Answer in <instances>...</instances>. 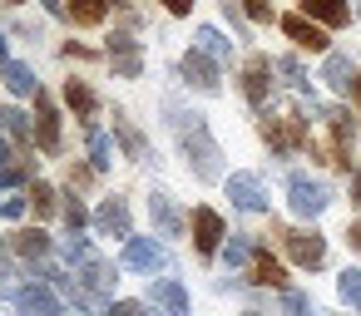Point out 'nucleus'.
I'll list each match as a JSON object with an SVG mask.
<instances>
[{
	"instance_id": "nucleus-24",
	"label": "nucleus",
	"mask_w": 361,
	"mask_h": 316,
	"mask_svg": "<svg viewBox=\"0 0 361 316\" xmlns=\"http://www.w3.org/2000/svg\"><path fill=\"white\" fill-rule=\"evenodd\" d=\"M6 84H11L16 94H40V84H35V70H30V65H16V60L6 65Z\"/></svg>"
},
{
	"instance_id": "nucleus-7",
	"label": "nucleus",
	"mask_w": 361,
	"mask_h": 316,
	"mask_svg": "<svg viewBox=\"0 0 361 316\" xmlns=\"http://www.w3.org/2000/svg\"><path fill=\"white\" fill-rule=\"evenodd\" d=\"M326 129H331V163H346V168H351V148H356V134H351V114L331 109V114H326Z\"/></svg>"
},
{
	"instance_id": "nucleus-31",
	"label": "nucleus",
	"mask_w": 361,
	"mask_h": 316,
	"mask_svg": "<svg viewBox=\"0 0 361 316\" xmlns=\"http://www.w3.org/2000/svg\"><path fill=\"white\" fill-rule=\"evenodd\" d=\"M90 158H94V168H109L114 163V148H109L104 134H90Z\"/></svg>"
},
{
	"instance_id": "nucleus-8",
	"label": "nucleus",
	"mask_w": 361,
	"mask_h": 316,
	"mask_svg": "<svg viewBox=\"0 0 361 316\" xmlns=\"http://www.w3.org/2000/svg\"><path fill=\"white\" fill-rule=\"evenodd\" d=\"M35 139H40L45 153L60 148V114H55V104H50L45 94H35Z\"/></svg>"
},
{
	"instance_id": "nucleus-16",
	"label": "nucleus",
	"mask_w": 361,
	"mask_h": 316,
	"mask_svg": "<svg viewBox=\"0 0 361 316\" xmlns=\"http://www.w3.org/2000/svg\"><path fill=\"white\" fill-rule=\"evenodd\" d=\"M183 75H188L198 89H218V70H213V60H208L203 50H188V55H183Z\"/></svg>"
},
{
	"instance_id": "nucleus-36",
	"label": "nucleus",
	"mask_w": 361,
	"mask_h": 316,
	"mask_svg": "<svg viewBox=\"0 0 361 316\" xmlns=\"http://www.w3.org/2000/svg\"><path fill=\"white\" fill-rule=\"evenodd\" d=\"M247 15L252 20H272V0H247Z\"/></svg>"
},
{
	"instance_id": "nucleus-23",
	"label": "nucleus",
	"mask_w": 361,
	"mask_h": 316,
	"mask_svg": "<svg viewBox=\"0 0 361 316\" xmlns=\"http://www.w3.org/2000/svg\"><path fill=\"white\" fill-rule=\"evenodd\" d=\"M322 80H326L331 89H351V60H346V55H326Z\"/></svg>"
},
{
	"instance_id": "nucleus-35",
	"label": "nucleus",
	"mask_w": 361,
	"mask_h": 316,
	"mask_svg": "<svg viewBox=\"0 0 361 316\" xmlns=\"http://www.w3.org/2000/svg\"><path fill=\"white\" fill-rule=\"evenodd\" d=\"M16 183H25V168L20 163H6V168H0V188H16Z\"/></svg>"
},
{
	"instance_id": "nucleus-40",
	"label": "nucleus",
	"mask_w": 361,
	"mask_h": 316,
	"mask_svg": "<svg viewBox=\"0 0 361 316\" xmlns=\"http://www.w3.org/2000/svg\"><path fill=\"white\" fill-rule=\"evenodd\" d=\"M45 11H50V15H65L70 6H65V0H45Z\"/></svg>"
},
{
	"instance_id": "nucleus-3",
	"label": "nucleus",
	"mask_w": 361,
	"mask_h": 316,
	"mask_svg": "<svg viewBox=\"0 0 361 316\" xmlns=\"http://www.w3.org/2000/svg\"><path fill=\"white\" fill-rule=\"evenodd\" d=\"M267 89H272V60H267V55H252L247 70H243V94H247V104L262 109V104H267Z\"/></svg>"
},
{
	"instance_id": "nucleus-29",
	"label": "nucleus",
	"mask_w": 361,
	"mask_h": 316,
	"mask_svg": "<svg viewBox=\"0 0 361 316\" xmlns=\"http://www.w3.org/2000/svg\"><path fill=\"white\" fill-rule=\"evenodd\" d=\"M282 306H287V316H317V311H312V296H307V291H292V286L282 291Z\"/></svg>"
},
{
	"instance_id": "nucleus-9",
	"label": "nucleus",
	"mask_w": 361,
	"mask_h": 316,
	"mask_svg": "<svg viewBox=\"0 0 361 316\" xmlns=\"http://www.w3.org/2000/svg\"><path fill=\"white\" fill-rule=\"evenodd\" d=\"M193 242H198L203 257L218 252V242H223V217H218L213 208H198V213H193Z\"/></svg>"
},
{
	"instance_id": "nucleus-1",
	"label": "nucleus",
	"mask_w": 361,
	"mask_h": 316,
	"mask_svg": "<svg viewBox=\"0 0 361 316\" xmlns=\"http://www.w3.org/2000/svg\"><path fill=\"white\" fill-rule=\"evenodd\" d=\"M178 139H183V148H188V158L198 163V178H208V183H213V178H218V158H223V153H218V144L208 139V124L193 114V119H183V124H178Z\"/></svg>"
},
{
	"instance_id": "nucleus-4",
	"label": "nucleus",
	"mask_w": 361,
	"mask_h": 316,
	"mask_svg": "<svg viewBox=\"0 0 361 316\" xmlns=\"http://www.w3.org/2000/svg\"><path fill=\"white\" fill-rule=\"evenodd\" d=\"M228 198H233L243 213H262V208H267V193H262V178H257V173H233V178H228Z\"/></svg>"
},
{
	"instance_id": "nucleus-12",
	"label": "nucleus",
	"mask_w": 361,
	"mask_h": 316,
	"mask_svg": "<svg viewBox=\"0 0 361 316\" xmlns=\"http://www.w3.org/2000/svg\"><path fill=\"white\" fill-rule=\"evenodd\" d=\"M282 35H287V40H297L302 50H326L322 25H312V20H302V15H282Z\"/></svg>"
},
{
	"instance_id": "nucleus-32",
	"label": "nucleus",
	"mask_w": 361,
	"mask_h": 316,
	"mask_svg": "<svg viewBox=\"0 0 361 316\" xmlns=\"http://www.w3.org/2000/svg\"><path fill=\"white\" fill-rule=\"evenodd\" d=\"M336 286H341V301H351V306L361 311V272H341Z\"/></svg>"
},
{
	"instance_id": "nucleus-25",
	"label": "nucleus",
	"mask_w": 361,
	"mask_h": 316,
	"mask_svg": "<svg viewBox=\"0 0 361 316\" xmlns=\"http://www.w3.org/2000/svg\"><path fill=\"white\" fill-rule=\"evenodd\" d=\"M114 134L124 139V153H129V158H144V139H139V129H134L124 114H114Z\"/></svg>"
},
{
	"instance_id": "nucleus-30",
	"label": "nucleus",
	"mask_w": 361,
	"mask_h": 316,
	"mask_svg": "<svg viewBox=\"0 0 361 316\" xmlns=\"http://www.w3.org/2000/svg\"><path fill=\"white\" fill-rule=\"evenodd\" d=\"M0 129H6L11 139H25V134H30V124H25L20 109H0Z\"/></svg>"
},
{
	"instance_id": "nucleus-39",
	"label": "nucleus",
	"mask_w": 361,
	"mask_h": 316,
	"mask_svg": "<svg viewBox=\"0 0 361 316\" xmlns=\"http://www.w3.org/2000/svg\"><path fill=\"white\" fill-rule=\"evenodd\" d=\"M164 6H169L173 15H188V11H193V0H164Z\"/></svg>"
},
{
	"instance_id": "nucleus-34",
	"label": "nucleus",
	"mask_w": 361,
	"mask_h": 316,
	"mask_svg": "<svg viewBox=\"0 0 361 316\" xmlns=\"http://www.w3.org/2000/svg\"><path fill=\"white\" fill-rule=\"evenodd\" d=\"M85 217H90V213H85V208L70 198V203H65V222H70V232H80V227H85Z\"/></svg>"
},
{
	"instance_id": "nucleus-5",
	"label": "nucleus",
	"mask_w": 361,
	"mask_h": 316,
	"mask_svg": "<svg viewBox=\"0 0 361 316\" xmlns=\"http://www.w3.org/2000/svg\"><path fill=\"white\" fill-rule=\"evenodd\" d=\"M287 198H292V213H297V217H317V213L326 208V188L312 183V178H292V183H287Z\"/></svg>"
},
{
	"instance_id": "nucleus-38",
	"label": "nucleus",
	"mask_w": 361,
	"mask_h": 316,
	"mask_svg": "<svg viewBox=\"0 0 361 316\" xmlns=\"http://www.w3.org/2000/svg\"><path fill=\"white\" fill-rule=\"evenodd\" d=\"M109 316H144V306H139V301H119Z\"/></svg>"
},
{
	"instance_id": "nucleus-42",
	"label": "nucleus",
	"mask_w": 361,
	"mask_h": 316,
	"mask_svg": "<svg viewBox=\"0 0 361 316\" xmlns=\"http://www.w3.org/2000/svg\"><path fill=\"white\" fill-rule=\"evenodd\" d=\"M351 247H356V252H361V222H356V227H351Z\"/></svg>"
},
{
	"instance_id": "nucleus-18",
	"label": "nucleus",
	"mask_w": 361,
	"mask_h": 316,
	"mask_svg": "<svg viewBox=\"0 0 361 316\" xmlns=\"http://www.w3.org/2000/svg\"><path fill=\"white\" fill-rule=\"evenodd\" d=\"M302 11H307V15H317L322 25H346V20H351L346 0H302Z\"/></svg>"
},
{
	"instance_id": "nucleus-20",
	"label": "nucleus",
	"mask_w": 361,
	"mask_h": 316,
	"mask_svg": "<svg viewBox=\"0 0 361 316\" xmlns=\"http://www.w3.org/2000/svg\"><path fill=\"white\" fill-rule=\"evenodd\" d=\"M65 104H70L80 119H94V109H99L94 89H90V84H80V80H70V89H65Z\"/></svg>"
},
{
	"instance_id": "nucleus-44",
	"label": "nucleus",
	"mask_w": 361,
	"mask_h": 316,
	"mask_svg": "<svg viewBox=\"0 0 361 316\" xmlns=\"http://www.w3.org/2000/svg\"><path fill=\"white\" fill-rule=\"evenodd\" d=\"M0 60H6V35H0Z\"/></svg>"
},
{
	"instance_id": "nucleus-47",
	"label": "nucleus",
	"mask_w": 361,
	"mask_h": 316,
	"mask_svg": "<svg viewBox=\"0 0 361 316\" xmlns=\"http://www.w3.org/2000/svg\"><path fill=\"white\" fill-rule=\"evenodd\" d=\"M16 6H20V0H16Z\"/></svg>"
},
{
	"instance_id": "nucleus-45",
	"label": "nucleus",
	"mask_w": 361,
	"mask_h": 316,
	"mask_svg": "<svg viewBox=\"0 0 361 316\" xmlns=\"http://www.w3.org/2000/svg\"><path fill=\"white\" fill-rule=\"evenodd\" d=\"M356 94H361V75H356Z\"/></svg>"
},
{
	"instance_id": "nucleus-19",
	"label": "nucleus",
	"mask_w": 361,
	"mask_h": 316,
	"mask_svg": "<svg viewBox=\"0 0 361 316\" xmlns=\"http://www.w3.org/2000/svg\"><path fill=\"white\" fill-rule=\"evenodd\" d=\"M149 208H154V222H159L169 237H178V232H183V217H178V208H173V198H169V193H154V198H149Z\"/></svg>"
},
{
	"instance_id": "nucleus-37",
	"label": "nucleus",
	"mask_w": 361,
	"mask_h": 316,
	"mask_svg": "<svg viewBox=\"0 0 361 316\" xmlns=\"http://www.w3.org/2000/svg\"><path fill=\"white\" fill-rule=\"evenodd\" d=\"M20 213H25L20 198H0V217H20Z\"/></svg>"
},
{
	"instance_id": "nucleus-22",
	"label": "nucleus",
	"mask_w": 361,
	"mask_h": 316,
	"mask_svg": "<svg viewBox=\"0 0 361 316\" xmlns=\"http://www.w3.org/2000/svg\"><path fill=\"white\" fill-rule=\"evenodd\" d=\"M11 242H16V252H20V257H30V262H35V257H45V252H50V237H45V232H40V227H25V232H16V237H11Z\"/></svg>"
},
{
	"instance_id": "nucleus-13",
	"label": "nucleus",
	"mask_w": 361,
	"mask_h": 316,
	"mask_svg": "<svg viewBox=\"0 0 361 316\" xmlns=\"http://www.w3.org/2000/svg\"><path fill=\"white\" fill-rule=\"evenodd\" d=\"M247 272H252L247 282H257V286H282V291H287V277H282V267L272 262V252H267V247H252Z\"/></svg>"
},
{
	"instance_id": "nucleus-6",
	"label": "nucleus",
	"mask_w": 361,
	"mask_h": 316,
	"mask_svg": "<svg viewBox=\"0 0 361 316\" xmlns=\"http://www.w3.org/2000/svg\"><path fill=\"white\" fill-rule=\"evenodd\" d=\"M282 247L297 267H322V257H326V242L317 232H282Z\"/></svg>"
},
{
	"instance_id": "nucleus-21",
	"label": "nucleus",
	"mask_w": 361,
	"mask_h": 316,
	"mask_svg": "<svg viewBox=\"0 0 361 316\" xmlns=\"http://www.w3.org/2000/svg\"><path fill=\"white\" fill-rule=\"evenodd\" d=\"M109 6H119V0H70V15H75V25H99Z\"/></svg>"
},
{
	"instance_id": "nucleus-2",
	"label": "nucleus",
	"mask_w": 361,
	"mask_h": 316,
	"mask_svg": "<svg viewBox=\"0 0 361 316\" xmlns=\"http://www.w3.org/2000/svg\"><path fill=\"white\" fill-rule=\"evenodd\" d=\"M267 144H272V153H292V148H302V144H312L307 139V124H302V114H282V119H267Z\"/></svg>"
},
{
	"instance_id": "nucleus-43",
	"label": "nucleus",
	"mask_w": 361,
	"mask_h": 316,
	"mask_svg": "<svg viewBox=\"0 0 361 316\" xmlns=\"http://www.w3.org/2000/svg\"><path fill=\"white\" fill-rule=\"evenodd\" d=\"M11 163V148H6V139H0V168H6Z\"/></svg>"
},
{
	"instance_id": "nucleus-46",
	"label": "nucleus",
	"mask_w": 361,
	"mask_h": 316,
	"mask_svg": "<svg viewBox=\"0 0 361 316\" xmlns=\"http://www.w3.org/2000/svg\"><path fill=\"white\" fill-rule=\"evenodd\" d=\"M247 316H257V311H247Z\"/></svg>"
},
{
	"instance_id": "nucleus-41",
	"label": "nucleus",
	"mask_w": 361,
	"mask_h": 316,
	"mask_svg": "<svg viewBox=\"0 0 361 316\" xmlns=\"http://www.w3.org/2000/svg\"><path fill=\"white\" fill-rule=\"evenodd\" d=\"M351 193H356V198H351V203H361V173H356V178H351Z\"/></svg>"
},
{
	"instance_id": "nucleus-10",
	"label": "nucleus",
	"mask_w": 361,
	"mask_h": 316,
	"mask_svg": "<svg viewBox=\"0 0 361 316\" xmlns=\"http://www.w3.org/2000/svg\"><path fill=\"white\" fill-rule=\"evenodd\" d=\"M109 60H114V75H119V80H139V70H144L139 45H134L129 35H114V40H109Z\"/></svg>"
},
{
	"instance_id": "nucleus-27",
	"label": "nucleus",
	"mask_w": 361,
	"mask_h": 316,
	"mask_svg": "<svg viewBox=\"0 0 361 316\" xmlns=\"http://www.w3.org/2000/svg\"><path fill=\"white\" fill-rule=\"evenodd\" d=\"M198 45H203V55H213V60H228V50H233L213 25H203V30H198Z\"/></svg>"
},
{
	"instance_id": "nucleus-33",
	"label": "nucleus",
	"mask_w": 361,
	"mask_h": 316,
	"mask_svg": "<svg viewBox=\"0 0 361 316\" xmlns=\"http://www.w3.org/2000/svg\"><path fill=\"white\" fill-rule=\"evenodd\" d=\"M277 70L287 75V84H292L297 94H307V75H302V65H297V60H277Z\"/></svg>"
},
{
	"instance_id": "nucleus-28",
	"label": "nucleus",
	"mask_w": 361,
	"mask_h": 316,
	"mask_svg": "<svg viewBox=\"0 0 361 316\" xmlns=\"http://www.w3.org/2000/svg\"><path fill=\"white\" fill-rule=\"evenodd\" d=\"M30 203H35V217H50L55 213V188L50 183H35L30 188Z\"/></svg>"
},
{
	"instance_id": "nucleus-15",
	"label": "nucleus",
	"mask_w": 361,
	"mask_h": 316,
	"mask_svg": "<svg viewBox=\"0 0 361 316\" xmlns=\"http://www.w3.org/2000/svg\"><path fill=\"white\" fill-rule=\"evenodd\" d=\"M16 301H20L30 316H60V296H55L50 286H25V291H16Z\"/></svg>"
},
{
	"instance_id": "nucleus-11",
	"label": "nucleus",
	"mask_w": 361,
	"mask_h": 316,
	"mask_svg": "<svg viewBox=\"0 0 361 316\" xmlns=\"http://www.w3.org/2000/svg\"><path fill=\"white\" fill-rule=\"evenodd\" d=\"M124 267H134V272H154V267H164V247H159L154 237H134V242L124 247Z\"/></svg>"
},
{
	"instance_id": "nucleus-17",
	"label": "nucleus",
	"mask_w": 361,
	"mask_h": 316,
	"mask_svg": "<svg viewBox=\"0 0 361 316\" xmlns=\"http://www.w3.org/2000/svg\"><path fill=\"white\" fill-rule=\"evenodd\" d=\"M154 301H159L169 316H188V291H183L178 282H169V277H164V282H154Z\"/></svg>"
},
{
	"instance_id": "nucleus-26",
	"label": "nucleus",
	"mask_w": 361,
	"mask_h": 316,
	"mask_svg": "<svg viewBox=\"0 0 361 316\" xmlns=\"http://www.w3.org/2000/svg\"><path fill=\"white\" fill-rule=\"evenodd\" d=\"M85 282H90V291H104V286L114 282V267L99 262V257H90V262H85Z\"/></svg>"
},
{
	"instance_id": "nucleus-14",
	"label": "nucleus",
	"mask_w": 361,
	"mask_h": 316,
	"mask_svg": "<svg viewBox=\"0 0 361 316\" xmlns=\"http://www.w3.org/2000/svg\"><path fill=\"white\" fill-rule=\"evenodd\" d=\"M94 227L109 232V237H129V208H124V198H109V203L94 213Z\"/></svg>"
}]
</instances>
